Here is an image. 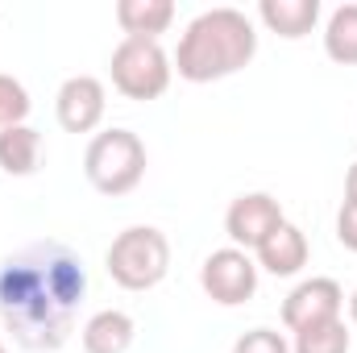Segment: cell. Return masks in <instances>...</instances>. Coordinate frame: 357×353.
I'll return each instance as SVG.
<instances>
[{"label": "cell", "mask_w": 357, "mask_h": 353, "mask_svg": "<svg viewBox=\"0 0 357 353\" xmlns=\"http://www.w3.org/2000/svg\"><path fill=\"white\" fill-rule=\"evenodd\" d=\"M354 337L345 329V320H328V324H312L303 333H295L291 353H349Z\"/></svg>", "instance_id": "2e32d148"}, {"label": "cell", "mask_w": 357, "mask_h": 353, "mask_svg": "<svg viewBox=\"0 0 357 353\" xmlns=\"http://www.w3.org/2000/svg\"><path fill=\"white\" fill-rule=\"evenodd\" d=\"M0 353H8V345H4V341H0Z\"/></svg>", "instance_id": "7402d4cb"}, {"label": "cell", "mask_w": 357, "mask_h": 353, "mask_svg": "<svg viewBox=\"0 0 357 353\" xmlns=\"http://www.w3.org/2000/svg\"><path fill=\"white\" fill-rule=\"evenodd\" d=\"M133 337H137V324H133V316L121 312V308L96 312V316H88V324L79 329L84 353H129Z\"/></svg>", "instance_id": "8fae6325"}, {"label": "cell", "mask_w": 357, "mask_h": 353, "mask_svg": "<svg viewBox=\"0 0 357 353\" xmlns=\"http://www.w3.org/2000/svg\"><path fill=\"white\" fill-rule=\"evenodd\" d=\"M345 204H357V163L349 167V175H345Z\"/></svg>", "instance_id": "ffe728a7"}, {"label": "cell", "mask_w": 357, "mask_h": 353, "mask_svg": "<svg viewBox=\"0 0 357 353\" xmlns=\"http://www.w3.org/2000/svg\"><path fill=\"white\" fill-rule=\"evenodd\" d=\"M307 254H312V250H307V237H303V229L291 225V220H282L266 241L254 250L258 270H266V274H274V278H291V274H299V270L307 266Z\"/></svg>", "instance_id": "30bf717a"}, {"label": "cell", "mask_w": 357, "mask_h": 353, "mask_svg": "<svg viewBox=\"0 0 357 353\" xmlns=\"http://www.w3.org/2000/svg\"><path fill=\"white\" fill-rule=\"evenodd\" d=\"M349 320H354V329H357V291L349 295Z\"/></svg>", "instance_id": "44dd1931"}, {"label": "cell", "mask_w": 357, "mask_h": 353, "mask_svg": "<svg viewBox=\"0 0 357 353\" xmlns=\"http://www.w3.org/2000/svg\"><path fill=\"white\" fill-rule=\"evenodd\" d=\"M88 299L84 258L54 237L29 241L0 262V320L29 353L63 350Z\"/></svg>", "instance_id": "6da1fadb"}, {"label": "cell", "mask_w": 357, "mask_h": 353, "mask_svg": "<svg viewBox=\"0 0 357 353\" xmlns=\"http://www.w3.org/2000/svg\"><path fill=\"white\" fill-rule=\"evenodd\" d=\"M108 75H112V88L125 100H158L171 88L175 63L150 38H121V46L108 59Z\"/></svg>", "instance_id": "5b68a950"}, {"label": "cell", "mask_w": 357, "mask_h": 353, "mask_svg": "<svg viewBox=\"0 0 357 353\" xmlns=\"http://www.w3.org/2000/svg\"><path fill=\"white\" fill-rule=\"evenodd\" d=\"M146 142L133 129H104L84 150V175L100 195H129L146 179Z\"/></svg>", "instance_id": "277c9868"}, {"label": "cell", "mask_w": 357, "mask_h": 353, "mask_svg": "<svg viewBox=\"0 0 357 353\" xmlns=\"http://www.w3.org/2000/svg\"><path fill=\"white\" fill-rule=\"evenodd\" d=\"M42 163V133L33 125H13V129H0V171L4 175H33Z\"/></svg>", "instance_id": "5bb4252c"}, {"label": "cell", "mask_w": 357, "mask_h": 353, "mask_svg": "<svg viewBox=\"0 0 357 353\" xmlns=\"http://www.w3.org/2000/svg\"><path fill=\"white\" fill-rule=\"evenodd\" d=\"M258 54V29L241 8H208L187 21L175 50V71L187 84H216L245 71Z\"/></svg>", "instance_id": "7a4b0ae2"}, {"label": "cell", "mask_w": 357, "mask_h": 353, "mask_svg": "<svg viewBox=\"0 0 357 353\" xmlns=\"http://www.w3.org/2000/svg\"><path fill=\"white\" fill-rule=\"evenodd\" d=\"M199 287L212 303L220 308H241L254 299L258 291V262L237 250V246H225V250H212L204 266H199Z\"/></svg>", "instance_id": "8992f818"}, {"label": "cell", "mask_w": 357, "mask_h": 353, "mask_svg": "<svg viewBox=\"0 0 357 353\" xmlns=\"http://www.w3.org/2000/svg\"><path fill=\"white\" fill-rule=\"evenodd\" d=\"M233 353H291V341L278 329H250L237 337Z\"/></svg>", "instance_id": "ac0fdd59"}, {"label": "cell", "mask_w": 357, "mask_h": 353, "mask_svg": "<svg viewBox=\"0 0 357 353\" xmlns=\"http://www.w3.org/2000/svg\"><path fill=\"white\" fill-rule=\"evenodd\" d=\"M324 54L341 67H357V4H337L324 25Z\"/></svg>", "instance_id": "9a60e30c"}, {"label": "cell", "mask_w": 357, "mask_h": 353, "mask_svg": "<svg viewBox=\"0 0 357 353\" xmlns=\"http://www.w3.org/2000/svg\"><path fill=\"white\" fill-rule=\"evenodd\" d=\"M171 21H175L171 0H116V25L125 29V38L158 42V33L171 29Z\"/></svg>", "instance_id": "4fadbf2b"}, {"label": "cell", "mask_w": 357, "mask_h": 353, "mask_svg": "<svg viewBox=\"0 0 357 353\" xmlns=\"http://www.w3.org/2000/svg\"><path fill=\"white\" fill-rule=\"evenodd\" d=\"M104 270L125 291H154L171 270L167 233L154 229V225H129L125 233L112 237V246L104 254Z\"/></svg>", "instance_id": "3957f363"}, {"label": "cell", "mask_w": 357, "mask_h": 353, "mask_svg": "<svg viewBox=\"0 0 357 353\" xmlns=\"http://www.w3.org/2000/svg\"><path fill=\"white\" fill-rule=\"evenodd\" d=\"M29 117V91L21 80L13 75H0V129H13V125H25Z\"/></svg>", "instance_id": "e0dca14e"}, {"label": "cell", "mask_w": 357, "mask_h": 353, "mask_svg": "<svg viewBox=\"0 0 357 353\" xmlns=\"http://www.w3.org/2000/svg\"><path fill=\"white\" fill-rule=\"evenodd\" d=\"M108 112V91L96 75H71L54 96V117L67 133H96Z\"/></svg>", "instance_id": "9c48e42d"}, {"label": "cell", "mask_w": 357, "mask_h": 353, "mask_svg": "<svg viewBox=\"0 0 357 353\" xmlns=\"http://www.w3.org/2000/svg\"><path fill=\"white\" fill-rule=\"evenodd\" d=\"M337 241L357 254V204H341V212H337Z\"/></svg>", "instance_id": "d6986e66"}, {"label": "cell", "mask_w": 357, "mask_h": 353, "mask_svg": "<svg viewBox=\"0 0 357 353\" xmlns=\"http://www.w3.org/2000/svg\"><path fill=\"white\" fill-rule=\"evenodd\" d=\"M287 216H282V208H278V200L270 195V191H245V195H237L233 204H229V212H225V233H229V241L237 246V250H258L262 241H266L270 233L282 225Z\"/></svg>", "instance_id": "ba28073f"}, {"label": "cell", "mask_w": 357, "mask_h": 353, "mask_svg": "<svg viewBox=\"0 0 357 353\" xmlns=\"http://www.w3.org/2000/svg\"><path fill=\"white\" fill-rule=\"evenodd\" d=\"M258 21L266 25L270 33L299 42L316 29L320 21V0H262L258 4Z\"/></svg>", "instance_id": "7c38bea8"}, {"label": "cell", "mask_w": 357, "mask_h": 353, "mask_svg": "<svg viewBox=\"0 0 357 353\" xmlns=\"http://www.w3.org/2000/svg\"><path fill=\"white\" fill-rule=\"evenodd\" d=\"M345 312V291L337 278H303L287 299H282V324L287 333H303L312 324L341 320Z\"/></svg>", "instance_id": "52a82bcc"}]
</instances>
